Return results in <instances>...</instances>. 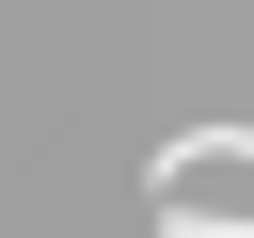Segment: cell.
<instances>
[{
    "label": "cell",
    "mask_w": 254,
    "mask_h": 238,
    "mask_svg": "<svg viewBox=\"0 0 254 238\" xmlns=\"http://www.w3.org/2000/svg\"><path fill=\"white\" fill-rule=\"evenodd\" d=\"M206 206H254V159L238 143H175L159 159V222H206Z\"/></svg>",
    "instance_id": "1"
},
{
    "label": "cell",
    "mask_w": 254,
    "mask_h": 238,
    "mask_svg": "<svg viewBox=\"0 0 254 238\" xmlns=\"http://www.w3.org/2000/svg\"><path fill=\"white\" fill-rule=\"evenodd\" d=\"M159 238H222V222H159Z\"/></svg>",
    "instance_id": "2"
}]
</instances>
